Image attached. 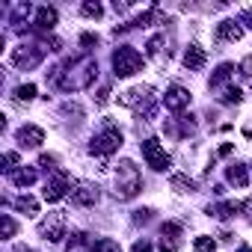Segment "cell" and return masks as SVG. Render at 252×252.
Wrapping results in <instances>:
<instances>
[{
    "instance_id": "18",
    "label": "cell",
    "mask_w": 252,
    "mask_h": 252,
    "mask_svg": "<svg viewBox=\"0 0 252 252\" xmlns=\"http://www.w3.org/2000/svg\"><path fill=\"white\" fill-rule=\"evenodd\" d=\"M231 74H234V65L231 63H222L214 74H211V80H208V86H211V92H225L228 86V80H231Z\"/></svg>"
},
{
    "instance_id": "3",
    "label": "cell",
    "mask_w": 252,
    "mask_h": 252,
    "mask_svg": "<svg viewBox=\"0 0 252 252\" xmlns=\"http://www.w3.org/2000/svg\"><path fill=\"white\" fill-rule=\"evenodd\" d=\"M143 190V175L134 160H122L116 169V199L119 202H131Z\"/></svg>"
},
{
    "instance_id": "9",
    "label": "cell",
    "mask_w": 252,
    "mask_h": 252,
    "mask_svg": "<svg viewBox=\"0 0 252 252\" xmlns=\"http://www.w3.org/2000/svg\"><path fill=\"white\" fill-rule=\"evenodd\" d=\"M68 196H71V205H77V208H92V205H98L101 190H98V184H92V181H74Z\"/></svg>"
},
{
    "instance_id": "13",
    "label": "cell",
    "mask_w": 252,
    "mask_h": 252,
    "mask_svg": "<svg viewBox=\"0 0 252 252\" xmlns=\"http://www.w3.org/2000/svg\"><path fill=\"white\" fill-rule=\"evenodd\" d=\"M163 131H166L169 137H175V140H184V137H190V134L196 131V119H193V116H178V119H169V122L163 125Z\"/></svg>"
},
{
    "instance_id": "11",
    "label": "cell",
    "mask_w": 252,
    "mask_h": 252,
    "mask_svg": "<svg viewBox=\"0 0 252 252\" xmlns=\"http://www.w3.org/2000/svg\"><path fill=\"white\" fill-rule=\"evenodd\" d=\"M158 249L160 252H178L181 249V225L178 222L166 220L160 225V243H158Z\"/></svg>"
},
{
    "instance_id": "42",
    "label": "cell",
    "mask_w": 252,
    "mask_h": 252,
    "mask_svg": "<svg viewBox=\"0 0 252 252\" xmlns=\"http://www.w3.org/2000/svg\"><path fill=\"white\" fill-rule=\"evenodd\" d=\"M243 214H246V220L252 222V196H249V199L243 202Z\"/></svg>"
},
{
    "instance_id": "10",
    "label": "cell",
    "mask_w": 252,
    "mask_h": 252,
    "mask_svg": "<svg viewBox=\"0 0 252 252\" xmlns=\"http://www.w3.org/2000/svg\"><path fill=\"white\" fill-rule=\"evenodd\" d=\"M39 234L48 240V243H60V237L65 234V214H48V220L39 222Z\"/></svg>"
},
{
    "instance_id": "12",
    "label": "cell",
    "mask_w": 252,
    "mask_h": 252,
    "mask_svg": "<svg viewBox=\"0 0 252 252\" xmlns=\"http://www.w3.org/2000/svg\"><path fill=\"white\" fill-rule=\"evenodd\" d=\"M240 39H243V27H240V21H234V18L220 21L217 30H214V42H217V45H228V42H240Z\"/></svg>"
},
{
    "instance_id": "21",
    "label": "cell",
    "mask_w": 252,
    "mask_h": 252,
    "mask_svg": "<svg viewBox=\"0 0 252 252\" xmlns=\"http://www.w3.org/2000/svg\"><path fill=\"white\" fill-rule=\"evenodd\" d=\"M30 12H33V6H30V3H15V6H12V18H9V24H12V30H15V33H24V27H21V24L27 21V15H30Z\"/></svg>"
},
{
    "instance_id": "23",
    "label": "cell",
    "mask_w": 252,
    "mask_h": 252,
    "mask_svg": "<svg viewBox=\"0 0 252 252\" xmlns=\"http://www.w3.org/2000/svg\"><path fill=\"white\" fill-rule=\"evenodd\" d=\"M9 178L15 187H30V184H36V169H15V172H9Z\"/></svg>"
},
{
    "instance_id": "25",
    "label": "cell",
    "mask_w": 252,
    "mask_h": 252,
    "mask_svg": "<svg viewBox=\"0 0 252 252\" xmlns=\"http://www.w3.org/2000/svg\"><path fill=\"white\" fill-rule=\"evenodd\" d=\"M163 45H166V36L158 33V36H152V39L146 42V54H149V57H160V54H163Z\"/></svg>"
},
{
    "instance_id": "6",
    "label": "cell",
    "mask_w": 252,
    "mask_h": 252,
    "mask_svg": "<svg viewBox=\"0 0 252 252\" xmlns=\"http://www.w3.org/2000/svg\"><path fill=\"white\" fill-rule=\"evenodd\" d=\"M51 42H36V45H18L15 48V54H12V65L15 68H24V71H30V68H36L42 60H45V54L51 51L48 48Z\"/></svg>"
},
{
    "instance_id": "20",
    "label": "cell",
    "mask_w": 252,
    "mask_h": 252,
    "mask_svg": "<svg viewBox=\"0 0 252 252\" xmlns=\"http://www.w3.org/2000/svg\"><path fill=\"white\" fill-rule=\"evenodd\" d=\"M225 178H228V184H234V187H246V184H249V169H246L243 163H231V166L225 169Z\"/></svg>"
},
{
    "instance_id": "45",
    "label": "cell",
    "mask_w": 252,
    "mask_h": 252,
    "mask_svg": "<svg viewBox=\"0 0 252 252\" xmlns=\"http://www.w3.org/2000/svg\"><path fill=\"white\" fill-rule=\"evenodd\" d=\"M231 237H234L231 231H222V234H220V240H222V243H231Z\"/></svg>"
},
{
    "instance_id": "2",
    "label": "cell",
    "mask_w": 252,
    "mask_h": 252,
    "mask_svg": "<svg viewBox=\"0 0 252 252\" xmlns=\"http://www.w3.org/2000/svg\"><path fill=\"white\" fill-rule=\"evenodd\" d=\"M119 104H122V107H131L143 122H149V119L155 116V110H158L155 86H134V89H128V92H122Z\"/></svg>"
},
{
    "instance_id": "32",
    "label": "cell",
    "mask_w": 252,
    "mask_h": 252,
    "mask_svg": "<svg viewBox=\"0 0 252 252\" xmlns=\"http://www.w3.org/2000/svg\"><path fill=\"white\" fill-rule=\"evenodd\" d=\"M220 98H222L225 104H240V98H243V92H240L237 86H228V89H225V92H222Z\"/></svg>"
},
{
    "instance_id": "17",
    "label": "cell",
    "mask_w": 252,
    "mask_h": 252,
    "mask_svg": "<svg viewBox=\"0 0 252 252\" xmlns=\"http://www.w3.org/2000/svg\"><path fill=\"white\" fill-rule=\"evenodd\" d=\"M57 27V9L54 6H39L36 9V21H33V30L36 33H51Z\"/></svg>"
},
{
    "instance_id": "38",
    "label": "cell",
    "mask_w": 252,
    "mask_h": 252,
    "mask_svg": "<svg viewBox=\"0 0 252 252\" xmlns=\"http://www.w3.org/2000/svg\"><path fill=\"white\" fill-rule=\"evenodd\" d=\"M152 249H155V246H152V240H146V237L131 246V252H152Z\"/></svg>"
},
{
    "instance_id": "16",
    "label": "cell",
    "mask_w": 252,
    "mask_h": 252,
    "mask_svg": "<svg viewBox=\"0 0 252 252\" xmlns=\"http://www.w3.org/2000/svg\"><path fill=\"white\" fill-rule=\"evenodd\" d=\"M205 214L214 220H231V217L243 214V202H217V205H208Z\"/></svg>"
},
{
    "instance_id": "44",
    "label": "cell",
    "mask_w": 252,
    "mask_h": 252,
    "mask_svg": "<svg viewBox=\"0 0 252 252\" xmlns=\"http://www.w3.org/2000/svg\"><path fill=\"white\" fill-rule=\"evenodd\" d=\"M12 252H33V249H30V246H24V243H15V246H12Z\"/></svg>"
},
{
    "instance_id": "27",
    "label": "cell",
    "mask_w": 252,
    "mask_h": 252,
    "mask_svg": "<svg viewBox=\"0 0 252 252\" xmlns=\"http://www.w3.org/2000/svg\"><path fill=\"white\" fill-rule=\"evenodd\" d=\"M89 252H122V246L113 240V237H98L95 243H92V249Z\"/></svg>"
},
{
    "instance_id": "36",
    "label": "cell",
    "mask_w": 252,
    "mask_h": 252,
    "mask_svg": "<svg viewBox=\"0 0 252 252\" xmlns=\"http://www.w3.org/2000/svg\"><path fill=\"white\" fill-rule=\"evenodd\" d=\"M240 74L252 83V57H243V63H240Z\"/></svg>"
},
{
    "instance_id": "14",
    "label": "cell",
    "mask_w": 252,
    "mask_h": 252,
    "mask_svg": "<svg viewBox=\"0 0 252 252\" xmlns=\"http://www.w3.org/2000/svg\"><path fill=\"white\" fill-rule=\"evenodd\" d=\"M163 104H166V110H169V113H181V110L190 104V92H187L184 86L172 83V86L166 89V95H163Z\"/></svg>"
},
{
    "instance_id": "39",
    "label": "cell",
    "mask_w": 252,
    "mask_h": 252,
    "mask_svg": "<svg viewBox=\"0 0 252 252\" xmlns=\"http://www.w3.org/2000/svg\"><path fill=\"white\" fill-rule=\"evenodd\" d=\"M80 45L92 48V45H98V36H95V33H83V36H80Z\"/></svg>"
},
{
    "instance_id": "28",
    "label": "cell",
    "mask_w": 252,
    "mask_h": 252,
    "mask_svg": "<svg viewBox=\"0 0 252 252\" xmlns=\"http://www.w3.org/2000/svg\"><path fill=\"white\" fill-rule=\"evenodd\" d=\"M15 231H18V222L9 214H0V237H15Z\"/></svg>"
},
{
    "instance_id": "5",
    "label": "cell",
    "mask_w": 252,
    "mask_h": 252,
    "mask_svg": "<svg viewBox=\"0 0 252 252\" xmlns=\"http://www.w3.org/2000/svg\"><path fill=\"white\" fill-rule=\"evenodd\" d=\"M110 60H113V71H116V77H131V74L143 71V65H146L143 54H140L137 48H131V45L116 48Z\"/></svg>"
},
{
    "instance_id": "46",
    "label": "cell",
    "mask_w": 252,
    "mask_h": 252,
    "mask_svg": "<svg viewBox=\"0 0 252 252\" xmlns=\"http://www.w3.org/2000/svg\"><path fill=\"white\" fill-rule=\"evenodd\" d=\"M237 252H252V246H246V243H243V246H240Z\"/></svg>"
},
{
    "instance_id": "22",
    "label": "cell",
    "mask_w": 252,
    "mask_h": 252,
    "mask_svg": "<svg viewBox=\"0 0 252 252\" xmlns=\"http://www.w3.org/2000/svg\"><path fill=\"white\" fill-rule=\"evenodd\" d=\"M169 184H172V190H178V193H196V181H193L190 175H184V172H175V175L169 178Z\"/></svg>"
},
{
    "instance_id": "37",
    "label": "cell",
    "mask_w": 252,
    "mask_h": 252,
    "mask_svg": "<svg viewBox=\"0 0 252 252\" xmlns=\"http://www.w3.org/2000/svg\"><path fill=\"white\" fill-rule=\"evenodd\" d=\"M152 214H155L152 208H143V211H134V222H149V220H152Z\"/></svg>"
},
{
    "instance_id": "43",
    "label": "cell",
    "mask_w": 252,
    "mask_h": 252,
    "mask_svg": "<svg viewBox=\"0 0 252 252\" xmlns=\"http://www.w3.org/2000/svg\"><path fill=\"white\" fill-rule=\"evenodd\" d=\"M240 21H243V24H249V27H252V9H243V12H240Z\"/></svg>"
},
{
    "instance_id": "19",
    "label": "cell",
    "mask_w": 252,
    "mask_h": 252,
    "mask_svg": "<svg viewBox=\"0 0 252 252\" xmlns=\"http://www.w3.org/2000/svg\"><path fill=\"white\" fill-rule=\"evenodd\" d=\"M205 63H208L205 51H202L199 45H190V48H187V54H184V68L199 71V68H205Z\"/></svg>"
},
{
    "instance_id": "34",
    "label": "cell",
    "mask_w": 252,
    "mask_h": 252,
    "mask_svg": "<svg viewBox=\"0 0 252 252\" xmlns=\"http://www.w3.org/2000/svg\"><path fill=\"white\" fill-rule=\"evenodd\" d=\"M15 163H18V152H6L3 155V169L6 172H15Z\"/></svg>"
},
{
    "instance_id": "29",
    "label": "cell",
    "mask_w": 252,
    "mask_h": 252,
    "mask_svg": "<svg viewBox=\"0 0 252 252\" xmlns=\"http://www.w3.org/2000/svg\"><path fill=\"white\" fill-rule=\"evenodd\" d=\"M36 98V86L33 83H21L18 89H15V101L18 104H27V101H33Z\"/></svg>"
},
{
    "instance_id": "33",
    "label": "cell",
    "mask_w": 252,
    "mask_h": 252,
    "mask_svg": "<svg viewBox=\"0 0 252 252\" xmlns=\"http://www.w3.org/2000/svg\"><path fill=\"white\" fill-rule=\"evenodd\" d=\"M39 166H42L45 172H48V169L57 172V155H39Z\"/></svg>"
},
{
    "instance_id": "30",
    "label": "cell",
    "mask_w": 252,
    "mask_h": 252,
    "mask_svg": "<svg viewBox=\"0 0 252 252\" xmlns=\"http://www.w3.org/2000/svg\"><path fill=\"white\" fill-rule=\"evenodd\" d=\"M80 15L83 18H101L104 15V6L98 3V0H95V3H92V0H86V3L80 6Z\"/></svg>"
},
{
    "instance_id": "15",
    "label": "cell",
    "mask_w": 252,
    "mask_h": 252,
    "mask_svg": "<svg viewBox=\"0 0 252 252\" xmlns=\"http://www.w3.org/2000/svg\"><path fill=\"white\" fill-rule=\"evenodd\" d=\"M18 146L21 149H39L45 143V131L39 128V125H24V128H18Z\"/></svg>"
},
{
    "instance_id": "35",
    "label": "cell",
    "mask_w": 252,
    "mask_h": 252,
    "mask_svg": "<svg viewBox=\"0 0 252 252\" xmlns=\"http://www.w3.org/2000/svg\"><path fill=\"white\" fill-rule=\"evenodd\" d=\"M92 98H95V104H98V107H104V104L110 101V86H101V89H98Z\"/></svg>"
},
{
    "instance_id": "8",
    "label": "cell",
    "mask_w": 252,
    "mask_h": 252,
    "mask_svg": "<svg viewBox=\"0 0 252 252\" xmlns=\"http://www.w3.org/2000/svg\"><path fill=\"white\" fill-rule=\"evenodd\" d=\"M71 178H68V172L65 169H57L54 175H51V181L45 184V190H42V199L45 202H60V199H65L68 193H71Z\"/></svg>"
},
{
    "instance_id": "40",
    "label": "cell",
    "mask_w": 252,
    "mask_h": 252,
    "mask_svg": "<svg viewBox=\"0 0 252 252\" xmlns=\"http://www.w3.org/2000/svg\"><path fill=\"white\" fill-rule=\"evenodd\" d=\"M63 113H65V116H77V119L83 116V110H80L77 104H65V107H63Z\"/></svg>"
},
{
    "instance_id": "24",
    "label": "cell",
    "mask_w": 252,
    "mask_h": 252,
    "mask_svg": "<svg viewBox=\"0 0 252 252\" xmlns=\"http://www.w3.org/2000/svg\"><path fill=\"white\" fill-rule=\"evenodd\" d=\"M15 208H18L24 217H36V214H39V202H36L33 196H18V199H15Z\"/></svg>"
},
{
    "instance_id": "1",
    "label": "cell",
    "mask_w": 252,
    "mask_h": 252,
    "mask_svg": "<svg viewBox=\"0 0 252 252\" xmlns=\"http://www.w3.org/2000/svg\"><path fill=\"white\" fill-rule=\"evenodd\" d=\"M98 77V60L83 54L77 60H68L63 65H57L51 71V83L63 92H80V89H89Z\"/></svg>"
},
{
    "instance_id": "41",
    "label": "cell",
    "mask_w": 252,
    "mask_h": 252,
    "mask_svg": "<svg viewBox=\"0 0 252 252\" xmlns=\"http://www.w3.org/2000/svg\"><path fill=\"white\" fill-rule=\"evenodd\" d=\"M231 152H234V146H231V143H225V146H220V152H217V158H228ZM217 158H214V160H217Z\"/></svg>"
},
{
    "instance_id": "26",
    "label": "cell",
    "mask_w": 252,
    "mask_h": 252,
    "mask_svg": "<svg viewBox=\"0 0 252 252\" xmlns=\"http://www.w3.org/2000/svg\"><path fill=\"white\" fill-rule=\"evenodd\" d=\"M86 240H89L86 231H71V237H68V243H65V252H80V249L86 246Z\"/></svg>"
},
{
    "instance_id": "31",
    "label": "cell",
    "mask_w": 252,
    "mask_h": 252,
    "mask_svg": "<svg viewBox=\"0 0 252 252\" xmlns=\"http://www.w3.org/2000/svg\"><path fill=\"white\" fill-rule=\"evenodd\" d=\"M193 249H196V252H214V249H217V240L208 237V234H199V237L193 240Z\"/></svg>"
},
{
    "instance_id": "7",
    "label": "cell",
    "mask_w": 252,
    "mask_h": 252,
    "mask_svg": "<svg viewBox=\"0 0 252 252\" xmlns=\"http://www.w3.org/2000/svg\"><path fill=\"white\" fill-rule=\"evenodd\" d=\"M140 149H143V158H146V163L155 169V172H166L169 166H172V158L166 155V149L155 140V137H146L143 143H140Z\"/></svg>"
},
{
    "instance_id": "4",
    "label": "cell",
    "mask_w": 252,
    "mask_h": 252,
    "mask_svg": "<svg viewBox=\"0 0 252 252\" xmlns=\"http://www.w3.org/2000/svg\"><path fill=\"white\" fill-rule=\"evenodd\" d=\"M122 143H125L122 131L116 128L110 119H104V128L89 140V152H92V155H98V158H110V155H116V152L122 149Z\"/></svg>"
}]
</instances>
